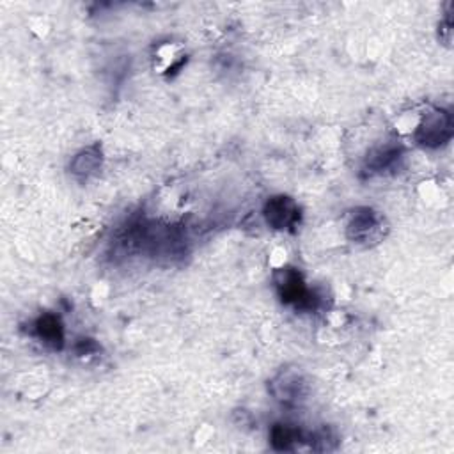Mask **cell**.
Returning <instances> with one entry per match:
<instances>
[{
  "mask_svg": "<svg viewBox=\"0 0 454 454\" xmlns=\"http://www.w3.org/2000/svg\"><path fill=\"white\" fill-rule=\"evenodd\" d=\"M39 335L47 341V343H59L60 339H62V334H60V325L57 323L56 318L47 316L43 318L38 325Z\"/></svg>",
  "mask_w": 454,
  "mask_h": 454,
  "instance_id": "3",
  "label": "cell"
},
{
  "mask_svg": "<svg viewBox=\"0 0 454 454\" xmlns=\"http://www.w3.org/2000/svg\"><path fill=\"white\" fill-rule=\"evenodd\" d=\"M453 135V119L447 112L437 110L426 117L425 125L419 128V142L425 146H440Z\"/></svg>",
  "mask_w": 454,
  "mask_h": 454,
  "instance_id": "1",
  "label": "cell"
},
{
  "mask_svg": "<svg viewBox=\"0 0 454 454\" xmlns=\"http://www.w3.org/2000/svg\"><path fill=\"white\" fill-rule=\"evenodd\" d=\"M91 156H93V154H89V153H86V154H82V156H78V158H77V165H75L77 172H91V171H93V169L96 167V162H98V160L91 158Z\"/></svg>",
  "mask_w": 454,
  "mask_h": 454,
  "instance_id": "4",
  "label": "cell"
},
{
  "mask_svg": "<svg viewBox=\"0 0 454 454\" xmlns=\"http://www.w3.org/2000/svg\"><path fill=\"white\" fill-rule=\"evenodd\" d=\"M268 222L274 224L275 227H287L291 226L298 217L295 204L287 199H275L268 204V211H266Z\"/></svg>",
  "mask_w": 454,
  "mask_h": 454,
  "instance_id": "2",
  "label": "cell"
}]
</instances>
